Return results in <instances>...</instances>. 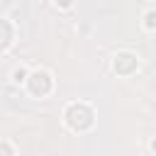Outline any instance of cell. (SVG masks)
<instances>
[{
    "label": "cell",
    "instance_id": "6da1fadb",
    "mask_svg": "<svg viewBox=\"0 0 156 156\" xmlns=\"http://www.w3.org/2000/svg\"><path fill=\"white\" fill-rule=\"evenodd\" d=\"M66 122L73 129H88L93 124V110L88 105H71L66 110Z\"/></svg>",
    "mask_w": 156,
    "mask_h": 156
},
{
    "label": "cell",
    "instance_id": "7a4b0ae2",
    "mask_svg": "<svg viewBox=\"0 0 156 156\" xmlns=\"http://www.w3.org/2000/svg\"><path fill=\"white\" fill-rule=\"evenodd\" d=\"M39 85H44L41 90H44V93H49V88H51V78H49V73L37 71V73H32V76H29V88H32V93H39Z\"/></svg>",
    "mask_w": 156,
    "mask_h": 156
},
{
    "label": "cell",
    "instance_id": "3957f363",
    "mask_svg": "<svg viewBox=\"0 0 156 156\" xmlns=\"http://www.w3.org/2000/svg\"><path fill=\"white\" fill-rule=\"evenodd\" d=\"M10 41H12V27L0 17V49H5Z\"/></svg>",
    "mask_w": 156,
    "mask_h": 156
},
{
    "label": "cell",
    "instance_id": "277c9868",
    "mask_svg": "<svg viewBox=\"0 0 156 156\" xmlns=\"http://www.w3.org/2000/svg\"><path fill=\"white\" fill-rule=\"evenodd\" d=\"M0 156H15V154H12V149H10L7 144H2V141H0Z\"/></svg>",
    "mask_w": 156,
    "mask_h": 156
},
{
    "label": "cell",
    "instance_id": "5b68a950",
    "mask_svg": "<svg viewBox=\"0 0 156 156\" xmlns=\"http://www.w3.org/2000/svg\"><path fill=\"white\" fill-rule=\"evenodd\" d=\"M146 27H156V12H149L146 15Z\"/></svg>",
    "mask_w": 156,
    "mask_h": 156
},
{
    "label": "cell",
    "instance_id": "8992f818",
    "mask_svg": "<svg viewBox=\"0 0 156 156\" xmlns=\"http://www.w3.org/2000/svg\"><path fill=\"white\" fill-rule=\"evenodd\" d=\"M24 78V71H15V80H22Z\"/></svg>",
    "mask_w": 156,
    "mask_h": 156
},
{
    "label": "cell",
    "instance_id": "52a82bcc",
    "mask_svg": "<svg viewBox=\"0 0 156 156\" xmlns=\"http://www.w3.org/2000/svg\"><path fill=\"white\" fill-rule=\"evenodd\" d=\"M61 5H63V7H66V5H71V0H61Z\"/></svg>",
    "mask_w": 156,
    "mask_h": 156
}]
</instances>
